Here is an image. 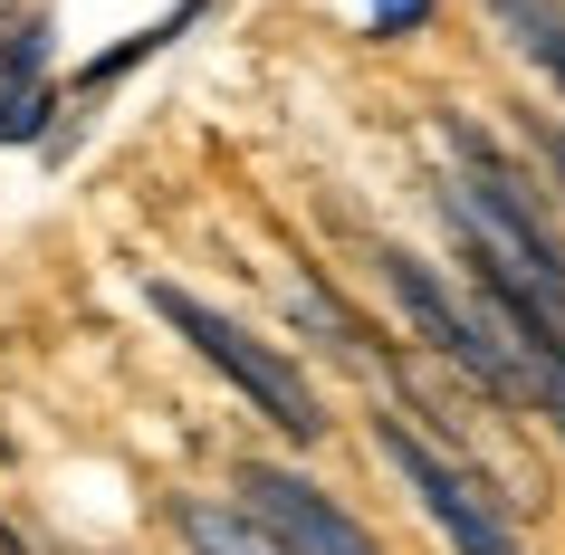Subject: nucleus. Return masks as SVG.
Here are the masks:
<instances>
[{"label":"nucleus","mask_w":565,"mask_h":555,"mask_svg":"<svg viewBox=\"0 0 565 555\" xmlns=\"http://www.w3.org/2000/svg\"><path fill=\"white\" fill-rule=\"evenodd\" d=\"M145 297H153V317L173 325V335H182L192 354H202L211 374H231V383H239V393H249V403H259L288 440H317V431H327V403H317V383H307L278 345H259L249 325H231L221 307H202V297H192V288H173V278H153Z\"/></svg>","instance_id":"obj_1"},{"label":"nucleus","mask_w":565,"mask_h":555,"mask_svg":"<svg viewBox=\"0 0 565 555\" xmlns=\"http://www.w3.org/2000/svg\"><path fill=\"white\" fill-rule=\"evenodd\" d=\"M489 20L508 30L518 58H536V67L565 87V0H489Z\"/></svg>","instance_id":"obj_5"},{"label":"nucleus","mask_w":565,"mask_h":555,"mask_svg":"<svg viewBox=\"0 0 565 555\" xmlns=\"http://www.w3.org/2000/svg\"><path fill=\"white\" fill-rule=\"evenodd\" d=\"M413 20H431V0H374V39L413 30Z\"/></svg>","instance_id":"obj_9"},{"label":"nucleus","mask_w":565,"mask_h":555,"mask_svg":"<svg viewBox=\"0 0 565 555\" xmlns=\"http://www.w3.org/2000/svg\"><path fill=\"white\" fill-rule=\"evenodd\" d=\"M39 58H49V30H10L0 39V67H10V77H30Z\"/></svg>","instance_id":"obj_8"},{"label":"nucleus","mask_w":565,"mask_h":555,"mask_svg":"<svg viewBox=\"0 0 565 555\" xmlns=\"http://www.w3.org/2000/svg\"><path fill=\"white\" fill-rule=\"evenodd\" d=\"M239 498H249V526H259L278 555H384L317 479H298V469H268V460L239 469Z\"/></svg>","instance_id":"obj_4"},{"label":"nucleus","mask_w":565,"mask_h":555,"mask_svg":"<svg viewBox=\"0 0 565 555\" xmlns=\"http://www.w3.org/2000/svg\"><path fill=\"white\" fill-rule=\"evenodd\" d=\"M39 125H49V87H30V77H20V87L0 96V145H30Z\"/></svg>","instance_id":"obj_7"},{"label":"nucleus","mask_w":565,"mask_h":555,"mask_svg":"<svg viewBox=\"0 0 565 555\" xmlns=\"http://www.w3.org/2000/svg\"><path fill=\"white\" fill-rule=\"evenodd\" d=\"M182 536H192V555H278L259 526H249V508H211V498L182 508Z\"/></svg>","instance_id":"obj_6"},{"label":"nucleus","mask_w":565,"mask_h":555,"mask_svg":"<svg viewBox=\"0 0 565 555\" xmlns=\"http://www.w3.org/2000/svg\"><path fill=\"white\" fill-rule=\"evenodd\" d=\"M374 440H384V460L403 469V489L422 498V517L450 536V555H518V536H508V517H499V498L479 489L450 450H431L413 421H374Z\"/></svg>","instance_id":"obj_2"},{"label":"nucleus","mask_w":565,"mask_h":555,"mask_svg":"<svg viewBox=\"0 0 565 555\" xmlns=\"http://www.w3.org/2000/svg\"><path fill=\"white\" fill-rule=\"evenodd\" d=\"M384 288L403 297V317H413L422 335H431V345H441L450 364L479 383V393H499V403H527V374H518V354L499 345V325L479 317V307H460V297H450L441 278L413 259V249H384Z\"/></svg>","instance_id":"obj_3"}]
</instances>
